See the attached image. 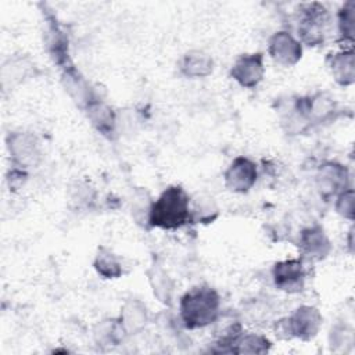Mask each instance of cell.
<instances>
[{
	"label": "cell",
	"instance_id": "cell-16",
	"mask_svg": "<svg viewBox=\"0 0 355 355\" xmlns=\"http://www.w3.org/2000/svg\"><path fill=\"white\" fill-rule=\"evenodd\" d=\"M338 29L344 39H354L355 29V3L347 1L338 12Z\"/></svg>",
	"mask_w": 355,
	"mask_h": 355
},
{
	"label": "cell",
	"instance_id": "cell-8",
	"mask_svg": "<svg viewBox=\"0 0 355 355\" xmlns=\"http://www.w3.org/2000/svg\"><path fill=\"white\" fill-rule=\"evenodd\" d=\"M322 322L319 312L312 306H301L295 313L287 319V329L291 336L301 337L304 340L312 338Z\"/></svg>",
	"mask_w": 355,
	"mask_h": 355
},
{
	"label": "cell",
	"instance_id": "cell-13",
	"mask_svg": "<svg viewBox=\"0 0 355 355\" xmlns=\"http://www.w3.org/2000/svg\"><path fill=\"white\" fill-rule=\"evenodd\" d=\"M94 268L100 275H103L107 279H114L118 277L122 273L121 265L116 259V257L107 248L101 247L98 250V254L94 261Z\"/></svg>",
	"mask_w": 355,
	"mask_h": 355
},
{
	"label": "cell",
	"instance_id": "cell-2",
	"mask_svg": "<svg viewBox=\"0 0 355 355\" xmlns=\"http://www.w3.org/2000/svg\"><path fill=\"white\" fill-rule=\"evenodd\" d=\"M219 315V295L207 286L194 287L180 300V316L190 329L204 327Z\"/></svg>",
	"mask_w": 355,
	"mask_h": 355
},
{
	"label": "cell",
	"instance_id": "cell-3",
	"mask_svg": "<svg viewBox=\"0 0 355 355\" xmlns=\"http://www.w3.org/2000/svg\"><path fill=\"white\" fill-rule=\"evenodd\" d=\"M298 32L305 43L309 46L318 44L323 40V26L327 19L326 8L319 3L304 4L300 8Z\"/></svg>",
	"mask_w": 355,
	"mask_h": 355
},
{
	"label": "cell",
	"instance_id": "cell-4",
	"mask_svg": "<svg viewBox=\"0 0 355 355\" xmlns=\"http://www.w3.org/2000/svg\"><path fill=\"white\" fill-rule=\"evenodd\" d=\"M255 180H257V165L245 157H237L230 164V166L225 173L226 186L232 191H237V193L248 191L255 183Z\"/></svg>",
	"mask_w": 355,
	"mask_h": 355
},
{
	"label": "cell",
	"instance_id": "cell-5",
	"mask_svg": "<svg viewBox=\"0 0 355 355\" xmlns=\"http://www.w3.org/2000/svg\"><path fill=\"white\" fill-rule=\"evenodd\" d=\"M230 73L244 87L257 86L263 76L262 54H243L232 67Z\"/></svg>",
	"mask_w": 355,
	"mask_h": 355
},
{
	"label": "cell",
	"instance_id": "cell-11",
	"mask_svg": "<svg viewBox=\"0 0 355 355\" xmlns=\"http://www.w3.org/2000/svg\"><path fill=\"white\" fill-rule=\"evenodd\" d=\"M182 72L189 78H202L212 72V58L198 50L189 51L180 61Z\"/></svg>",
	"mask_w": 355,
	"mask_h": 355
},
{
	"label": "cell",
	"instance_id": "cell-10",
	"mask_svg": "<svg viewBox=\"0 0 355 355\" xmlns=\"http://www.w3.org/2000/svg\"><path fill=\"white\" fill-rule=\"evenodd\" d=\"M300 247L302 248L304 254L311 258L322 259L327 255L330 250V243L323 232L322 227L313 226L302 232L300 239Z\"/></svg>",
	"mask_w": 355,
	"mask_h": 355
},
{
	"label": "cell",
	"instance_id": "cell-15",
	"mask_svg": "<svg viewBox=\"0 0 355 355\" xmlns=\"http://www.w3.org/2000/svg\"><path fill=\"white\" fill-rule=\"evenodd\" d=\"M322 186H326V189L331 193H334L340 187H345L347 182V169L337 164H329L322 169L320 175Z\"/></svg>",
	"mask_w": 355,
	"mask_h": 355
},
{
	"label": "cell",
	"instance_id": "cell-1",
	"mask_svg": "<svg viewBox=\"0 0 355 355\" xmlns=\"http://www.w3.org/2000/svg\"><path fill=\"white\" fill-rule=\"evenodd\" d=\"M190 219L189 196L180 186L168 187L150 207L148 222L161 229H178Z\"/></svg>",
	"mask_w": 355,
	"mask_h": 355
},
{
	"label": "cell",
	"instance_id": "cell-7",
	"mask_svg": "<svg viewBox=\"0 0 355 355\" xmlns=\"http://www.w3.org/2000/svg\"><path fill=\"white\" fill-rule=\"evenodd\" d=\"M275 284L284 291H300L304 286L305 273L300 259H288L275 265L273 268Z\"/></svg>",
	"mask_w": 355,
	"mask_h": 355
},
{
	"label": "cell",
	"instance_id": "cell-12",
	"mask_svg": "<svg viewBox=\"0 0 355 355\" xmlns=\"http://www.w3.org/2000/svg\"><path fill=\"white\" fill-rule=\"evenodd\" d=\"M330 69L334 79L341 85H351L355 76L352 50L337 53L331 57Z\"/></svg>",
	"mask_w": 355,
	"mask_h": 355
},
{
	"label": "cell",
	"instance_id": "cell-9",
	"mask_svg": "<svg viewBox=\"0 0 355 355\" xmlns=\"http://www.w3.org/2000/svg\"><path fill=\"white\" fill-rule=\"evenodd\" d=\"M10 153L12 154L14 159L24 166L35 165L40 158L39 143L35 136L28 133H14L10 137Z\"/></svg>",
	"mask_w": 355,
	"mask_h": 355
},
{
	"label": "cell",
	"instance_id": "cell-17",
	"mask_svg": "<svg viewBox=\"0 0 355 355\" xmlns=\"http://www.w3.org/2000/svg\"><path fill=\"white\" fill-rule=\"evenodd\" d=\"M337 211L348 218L352 219L354 216V191L351 189L344 190L340 196H338V201H337Z\"/></svg>",
	"mask_w": 355,
	"mask_h": 355
},
{
	"label": "cell",
	"instance_id": "cell-14",
	"mask_svg": "<svg viewBox=\"0 0 355 355\" xmlns=\"http://www.w3.org/2000/svg\"><path fill=\"white\" fill-rule=\"evenodd\" d=\"M89 115L93 125L103 133L108 135L114 129V114L101 103L89 104Z\"/></svg>",
	"mask_w": 355,
	"mask_h": 355
},
{
	"label": "cell",
	"instance_id": "cell-6",
	"mask_svg": "<svg viewBox=\"0 0 355 355\" xmlns=\"http://www.w3.org/2000/svg\"><path fill=\"white\" fill-rule=\"evenodd\" d=\"M269 53L282 65H294L301 58V43L288 32H276L269 40Z\"/></svg>",
	"mask_w": 355,
	"mask_h": 355
}]
</instances>
